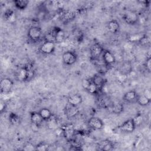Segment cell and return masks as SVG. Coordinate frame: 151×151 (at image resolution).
I'll list each match as a JSON object with an SVG mask.
<instances>
[{"instance_id":"obj_1","label":"cell","mask_w":151,"mask_h":151,"mask_svg":"<svg viewBox=\"0 0 151 151\" xmlns=\"http://www.w3.org/2000/svg\"><path fill=\"white\" fill-rule=\"evenodd\" d=\"M42 35V31L38 26H32L27 31V37L31 42L35 43L41 39Z\"/></svg>"},{"instance_id":"obj_2","label":"cell","mask_w":151,"mask_h":151,"mask_svg":"<svg viewBox=\"0 0 151 151\" xmlns=\"http://www.w3.org/2000/svg\"><path fill=\"white\" fill-rule=\"evenodd\" d=\"M40 51L44 55H50L54 52L55 43L54 41L45 40L40 47Z\"/></svg>"},{"instance_id":"obj_3","label":"cell","mask_w":151,"mask_h":151,"mask_svg":"<svg viewBox=\"0 0 151 151\" xmlns=\"http://www.w3.org/2000/svg\"><path fill=\"white\" fill-rule=\"evenodd\" d=\"M50 35L52 38L53 41L55 44H60L63 42L65 39V32L59 27H55L53 28Z\"/></svg>"},{"instance_id":"obj_4","label":"cell","mask_w":151,"mask_h":151,"mask_svg":"<svg viewBox=\"0 0 151 151\" xmlns=\"http://www.w3.org/2000/svg\"><path fill=\"white\" fill-rule=\"evenodd\" d=\"M77 54L74 51L69 50L66 51L62 54V61L66 65H72L77 60Z\"/></svg>"},{"instance_id":"obj_5","label":"cell","mask_w":151,"mask_h":151,"mask_svg":"<svg viewBox=\"0 0 151 151\" xmlns=\"http://www.w3.org/2000/svg\"><path fill=\"white\" fill-rule=\"evenodd\" d=\"M122 19L127 25H134L137 23L139 18V15L136 11H129L123 15Z\"/></svg>"},{"instance_id":"obj_6","label":"cell","mask_w":151,"mask_h":151,"mask_svg":"<svg viewBox=\"0 0 151 151\" xmlns=\"http://www.w3.org/2000/svg\"><path fill=\"white\" fill-rule=\"evenodd\" d=\"M104 49L101 45L98 42H94L90 48V54L91 58L93 60H97L101 56Z\"/></svg>"},{"instance_id":"obj_7","label":"cell","mask_w":151,"mask_h":151,"mask_svg":"<svg viewBox=\"0 0 151 151\" xmlns=\"http://www.w3.org/2000/svg\"><path fill=\"white\" fill-rule=\"evenodd\" d=\"M16 79L20 82H26L29 81L28 69L26 64L19 67L15 73Z\"/></svg>"},{"instance_id":"obj_8","label":"cell","mask_w":151,"mask_h":151,"mask_svg":"<svg viewBox=\"0 0 151 151\" xmlns=\"http://www.w3.org/2000/svg\"><path fill=\"white\" fill-rule=\"evenodd\" d=\"M14 87L13 80L8 77L3 78L0 82V90L1 93H9Z\"/></svg>"},{"instance_id":"obj_9","label":"cell","mask_w":151,"mask_h":151,"mask_svg":"<svg viewBox=\"0 0 151 151\" xmlns=\"http://www.w3.org/2000/svg\"><path fill=\"white\" fill-rule=\"evenodd\" d=\"M136 128V126L132 119H129L123 122L119 127L118 129L124 133H132Z\"/></svg>"},{"instance_id":"obj_10","label":"cell","mask_w":151,"mask_h":151,"mask_svg":"<svg viewBox=\"0 0 151 151\" xmlns=\"http://www.w3.org/2000/svg\"><path fill=\"white\" fill-rule=\"evenodd\" d=\"M102 60L106 67H111L116 63V57L114 54L108 50H104L102 55Z\"/></svg>"},{"instance_id":"obj_11","label":"cell","mask_w":151,"mask_h":151,"mask_svg":"<svg viewBox=\"0 0 151 151\" xmlns=\"http://www.w3.org/2000/svg\"><path fill=\"white\" fill-rule=\"evenodd\" d=\"M88 126L94 130H99L103 129L104 126V123L103 120L97 117H91L87 122Z\"/></svg>"},{"instance_id":"obj_12","label":"cell","mask_w":151,"mask_h":151,"mask_svg":"<svg viewBox=\"0 0 151 151\" xmlns=\"http://www.w3.org/2000/svg\"><path fill=\"white\" fill-rule=\"evenodd\" d=\"M99 150L103 151H110L114 149V143L109 139H104L99 142L97 145Z\"/></svg>"},{"instance_id":"obj_13","label":"cell","mask_w":151,"mask_h":151,"mask_svg":"<svg viewBox=\"0 0 151 151\" xmlns=\"http://www.w3.org/2000/svg\"><path fill=\"white\" fill-rule=\"evenodd\" d=\"M29 117L31 123L37 127H39L44 122L38 111H31L29 114Z\"/></svg>"},{"instance_id":"obj_14","label":"cell","mask_w":151,"mask_h":151,"mask_svg":"<svg viewBox=\"0 0 151 151\" xmlns=\"http://www.w3.org/2000/svg\"><path fill=\"white\" fill-rule=\"evenodd\" d=\"M83 99L82 96L77 93L71 94L67 98V103L76 107H78L79 105H80L83 103Z\"/></svg>"},{"instance_id":"obj_15","label":"cell","mask_w":151,"mask_h":151,"mask_svg":"<svg viewBox=\"0 0 151 151\" xmlns=\"http://www.w3.org/2000/svg\"><path fill=\"white\" fill-rule=\"evenodd\" d=\"M107 28L108 31L112 34H117L120 31V25L119 21L115 19L110 20L107 24Z\"/></svg>"},{"instance_id":"obj_16","label":"cell","mask_w":151,"mask_h":151,"mask_svg":"<svg viewBox=\"0 0 151 151\" xmlns=\"http://www.w3.org/2000/svg\"><path fill=\"white\" fill-rule=\"evenodd\" d=\"M91 81L93 82V83L97 86L99 90L101 91L104 87V86L106 83V80L103 77V76L97 74L94 75L91 78H90Z\"/></svg>"},{"instance_id":"obj_17","label":"cell","mask_w":151,"mask_h":151,"mask_svg":"<svg viewBox=\"0 0 151 151\" xmlns=\"http://www.w3.org/2000/svg\"><path fill=\"white\" fill-rule=\"evenodd\" d=\"M4 17L7 22L11 24H13L14 22H15L17 19V15L15 11L11 8L6 9L5 11L4 14Z\"/></svg>"},{"instance_id":"obj_18","label":"cell","mask_w":151,"mask_h":151,"mask_svg":"<svg viewBox=\"0 0 151 151\" xmlns=\"http://www.w3.org/2000/svg\"><path fill=\"white\" fill-rule=\"evenodd\" d=\"M137 95L138 94L135 90H129L124 94L123 99L126 103H133L136 101Z\"/></svg>"},{"instance_id":"obj_19","label":"cell","mask_w":151,"mask_h":151,"mask_svg":"<svg viewBox=\"0 0 151 151\" xmlns=\"http://www.w3.org/2000/svg\"><path fill=\"white\" fill-rule=\"evenodd\" d=\"M135 102H136L140 106L145 107V106H148L150 104L151 99H148L147 97H146L143 94L137 95Z\"/></svg>"},{"instance_id":"obj_20","label":"cell","mask_w":151,"mask_h":151,"mask_svg":"<svg viewBox=\"0 0 151 151\" xmlns=\"http://www.w3.org/2000/svg\"><path fill=\"white\" fill-rule=\"evenodd\" d=\"M78 113V107L73 106L68 104L65 108V114L68 117H74Z\"/></svg>"},{"instance_id":"obj_21","label":"cell","mask_w":151,"mask_h":151,"mask_svg":"<svg viewBox=\"0 0 151 151\" xmlns=\"http://www.w3.org/2000/svg\"><path fill=\"white\" fill-rule=\"evenodd\" d=\"M40 116L44 120V121L47 122L48 120H49L52 116L53 113L52 111L47 107H42L38 111Z\"/></svg>"},{"instance_id":"obj_22","label":"cell","mask_w":151,"mask_h":151,"mask_svg":"<svg viewBox=\"0 0 151 151\" xmlns=\"http://www.w3.org/2000/svg\"><path fill=\"white\" fill-rule=\"evenodd\" d=\"M13 3L16 8L20 11H24L27 8L29 1L27 0H15Z\"/></svg>"},{"instance_id":"obj_23","label":"cell","mask_w":151,"mask_h":151,"mask_svg":"<svg viewBox=\"0 0 151 151\" xmlns=\"http://www.w3.org/2000/svg\"><path fill=\"white\" fill-rule=\"evenodd\" d=\"M47 127L50 130H55L58 127V119L54 114L49 120L47 121Z\"/></svg>"},{"instance_id":"obj_24","label":"cell","mask_w":151,"mask_h":151,"mask_svg":"<svg viewBox=\"0 0 151 151\" xmlns=\"http://www.w3.org/2000/svg\"><path fill=\"white\" fill-rule=\"evenodd\" d=\"M76 16V13L70 10H67L61 12V18L65 22L74 19Z\"/></svg>"},{"instance_id":"obj_25","label":"cell","mask_w":151,"mask_h":151,"mask_svg":"<svg viewBox=\"0 0 151 151\" xmlns=\"http://www.w3.org/2000/svg\"><path fill=\"white\" fill-rule=\"evenodd\" d=\"M110 108L111 113L114 114H120L124 111V106L120 103L113 104Z\"/></svg>"},{"instance_id":"obj_26","label":"cell","mask_w":151,"mask_h":151,"mask_svg":"<svg viewBox=\"0 0 151 151\" xmlns=\"http://www.w3.org/2000/svg\"><path fill=\"white\" fill-rule=\"evenodd\" d=\"M9 122L12 125H18L20 123L21 118L19 116L14 112H11L8 116Z\"/></svg>"},{"instance_id":"obj_27","label":"cell","mask_w":151,"mask_h":151,"mask_svg":"<svg viewBox=\"0 0 151 151\" xmlns=\"http://www.w3.org/2000/svg\"><path fill=\"white\" fill-rule=\"evenodd\" d=\"M50 145L44 141H41L35 145V150L47 151L49 150Z\"/></svg>"},{"instance_id":"obj_28","label":"cell","mask_w":151,"mask_h":151,"mask_svg":"<svg viewBox=\"0 0 151 151\" xmlns=\"http://www.w3.org/2000/svg\"><path fill=\"white\" fill-rule=\"evenodd\" d=\"M132 71V67L130 63H125L120 68V72L123 75H127Z\"/></svg>"},{"instance_id":"obj_29","label":"cell","mask_w":151,"mask_h":151,"mask_svg":"<svg viewBox=\"0 0 151 151\" xmlns=\"http://www.w3.org/2000/svg\"><path fill=\"white\" fill-rule=\"evenodd\" d=\"M91 79V78H90ZM86 91L90 94L91 95H96L98 94V93L100 92V91L99 90L98 88L97 87V86L93 83V82L91 81V82L88 86V87H87V88L86 89Z\"/></svg>"},{"instance_id":"obj_30","label":"cell","mask_w":151,"mask_h":151,"mask_svg":"<svg viewBox=\"0 0 151 151\" xmlns=\"http://www.w3.org/2000/svg\"><path fill=\"white\" fill-rule=\"evenodd\" d=\"M144 34H140V33H134V34H130L128 35L127 39L128 40L131 42H139V41L141 39V38L143 37Z\"/></svg>"},{"instance_id":"obj_31","label":"cell","mask_w":151,"mask_h":151,"mask_svg":"<svg viewBox=\"0 0 151 151\" xmlns=\"http://www.w3.org/2000/svg\"><path fill=\"white\" fill-rule=\"evenodd\" d=\"M139 44L142 46H147L150 45V38L146 34H143V37L139 41Z\"/></svg>"},{"instance_id":"obj_32","label":"cell","mask_w":151,"mask_h":151,"mask_svg":"<svg viewBox=\"0 0 151 151\" xmlns=\"http://www.w3.org/2000/svg\"><path fill=\"white\" fill-rule=\"evenodd\" d=\"M133 119L134 122L137 127L142 123L143 117V116L139 113V114H137L134 118H133Z\"/></svg>"},{"instance_id":"obj_33","label":"cell","mask_w":151,"mask_h":151,"mask_svg":"<svg viewBox=\"0 0 151 151\" xmlns=\"http://www.w3.org/2000/svg\"><path fill=\"white\" fill-rule=\"evenodd\" d=\"M144 65H145L146 70L147 72L150 73V70H151V57H150V55L149 56H147V57L146 58V60L145 62Z\"/></svg>"},{"instance_id":"obj_34","label":"cell","mask_w":151,"mask_h":151,"mask_svg":"<svg viewBox=\"0 0 151 151\" xmlns=\"http://www.w3.org/2000/svg\"><path fill=\"white\" fill-rule=\"evenodd\" d=\"M74 36L77 41L81 42L83 38V34L81 30H76L74 33Z\"/></svg>"},{"instance_id":"obj_35","label":"cell","mask_w":151,"mask_h":151,"mask_svg":"<svg viewBox=\"0 0 151 151\" xmlns=\"http://www.w3.org/2000/svg\"><path fill=\"white\" fill-rule=\"evenodd\" d=\"M23 150L27 151L35 150V146L31 143H27L24 146H23Z\"/></svg>"},{"instance_id":"obj_36","label":"cell","mask_w":151,"mask_h":151,"mask_svg":"<svg viewBox=\"0 0 151 151\" xmlns=\"http://www.w3.org/2000/svg\"><path fill=\"white\" fill-rule=\"evenodd\" d=\"M90 82H91V79L90 78H84V79H83L82 82H81V85H82L83 88L84 90H86V89L88 87Z\"/></svg>"},{"instance_id":"obj_37","label":"cell","mask_w":151,"mask_h":151,"mask_svg":"<svg viewBox=\"0 0 151 151\" xmlns=\"http://www.w3.org/2000/svg\"><path fill=\"white\" fill-rule=\"evenodd\" d=\"M143 94L144 96H145L146 97H147L148 99H151V90H150V88H145L143 91Z\"/></svg>"},{"instance_id":"obj_38","label":"cell","mask_w":151,"mask_h":151,"mask_svg":"<svg viewBox=\"0 0 151 151\" xmlns=\"http://www.w3.org/2000/svg\"><path fill=\"white\" fill-rule=\"evenodd\" d=\"M6 108V104L5 103V101L1 100L0 102V111L1 114H2L4 113V111H5Z\"/></svg>"}]
</instances>
